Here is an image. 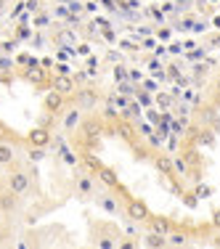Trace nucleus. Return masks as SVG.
Listing matches in <instances>:
<instances>
[{"label": "nucleus", "mask_w": 220, "mask_h": 249, "mask_svg": "<svg viewBox=\"0 0 220 249\" xmlns=\"http://www.w3.org/2000/svg\"><path fill=\"white\" fill-rule=\"evenodd\" d=\"M5 186L21 196V194H27L29 186H32V175H29L27 170H21V167H16V164H11L8 175H5Z\"/></svg>", "instance_id": "nucleus-1"}, {"label": "nucleus", "mask_w": 220, "mask_h": 249, "mask_svg": "<svg viewBox=\"0 0 220 249\" xmlns=\"http://www.w3.org/2000/svg\"><path fill=\"white\" fill-rule=\"evenodd\" d=\"M125 215H128L130 220L146 223L148 217H151V212H148L146 201H141V199H128V204H125Z\"/></svg>", "instance_id": "nucleus-2"}, {"label": "nucleus", "mask_w": 220, "mask_h": 249, "mask_svg": "<svg viewBox=\"0 0 220 249\" xmlns=\"http://www.w3.org/2000/svg\"><path fill=\"white\" fill-rule=\"evenodd\" d=\"M80 122H82V109H80V106H72V109L64 111V117H61V127L67 130V133H74V130L80 127Z\"/></svg>", "instance_id": "nucleus-3"}, {"label": "nucleus", "mask_w": 220, "mask_h": 249, "mask_svg": "<svg viewBox=\"0 0 220 249\" xmlns=\"http://www.w3.org/2000/svg\"><path fill=\"white\" fill-rule=\"evenodd\" d=\"M16 210H19V194L11 191V188H5V191L0 194V212H5V215H14Z\"/></svg>", "instance_id": "nucleus-4"}, {"label": "nucleus", "mask_w": 220, "mask_h": 249, "mask_svg": "<svg viewBox=\"0 0 220 249\" xmlns=\"http://www.w3.org/2000/svg\"><path fill=\"white\" fill-rule=\"evenodd\" d=\"M98 104V93L96 90H74V106H80L82 111L93 109Z\"/></svg>", "instance_id": "nucleus-5"}, {"label": "nucleus", "mask_w": 220, "mask_h": 249, "mask_svg": "<svg viewBox=\"0 0 220 249\" xmlns=\"http://www.w3.org/2000/svg\"><path fill=\"white\" fill-rule=\"evenodd\" d=\"M16 164V149L11 141H0V167H11Z\"/></svg>", "instance_id": "nucleus-6"}, {"label": "nucleus", "mask_w": 220, "mask_h": 249, "mask_svg": "<svg viewBox=\"0 0 220 249\" xmlns=\"http://www.w3.org/2000/svg\"><path fill=\"white\" fill-rule=\"evenodd\" d=\"M48 141H51V133H48V130H45V127H35L32 133H29V141H27V143H29V146H40V149H43Z\"/></svg>", "instance_id": "nucleus-7"}, {"label": "nucleus", "mask_w": 220, "mask_h": 249, "mask_svg": "<svg viewBox=\"0 0 220 249\" xmlns=\"http://www.w3.org/2000/svg\"><path fill=\"white\" fill-rule=\"evenodd\" d=\"M96 201H98V207H101V210H106L109 215H117V212L122 210V207H120V201H117V199H111L109 194H101V196H96Z\"/></svg>", "instance_id": "nucleus-8"}, {"label": "nucleus", "mask_w": 220, "mask_h": 249, "mask_svg": "<svg viewBox=\"0 0 220 249\" xmlns=\"http://www.w3.org/2000/svg\"><path fill=\"white\" fill-rule=\"evenodd\" d=\"M77 130L85 135V141H93V138L98 135V130H101V122H98V120H96V122H93V120H82Z\"/></svg>", "instance_id": "nucleus-9"}, {"label": "nucleus", "mask_w": 220, "mask_h": 249, "mask_svg": "<svg viewBox=\"0 0 220 249\" xmlns=\"http://www.w3.org/2000/svg\"><path fill=\"white\" fill-rule=\"evenodd\" d=\"M53 90H58L61 96H69V93H74V82H72V77H67V74L56 77V80H53Z\"/></svg>", "instance_id": "nucleus-10"}, {"label": "nucleus", "mask_w": 220, "mask_h": 249, "mask_svg": "<svg viewBox=\"0 0 220 249\" xmlns=\"http://www.w3.org/2000/svg\"><path fill=\"white\" fill-rule=\"evenodd\" d=\"M96 178H98L101 183H104L106 188H117V173H114L111 167H98Z\"/></svg>", "instance_id": "nucleus-11"}, {"label": "nucleus", "mask_w": 220, "mask_h": 249, "mask_svg": "<svg viewBox=\"0 0 220 249\" xmlns=\"http://www.w3.org/2000/svg\"><path fill=\"white\" fill-rule=\"evenodd\" d=\"M61 104H64V96L58 90H51L48 96H45V109L53 111V114H58V111H61Z\"/></svg>", "instance_id": "nucleus-12"}, {"label": "nucleus", "mask_w": 220, "mask_h": 249, "mask_svg": "<svg viewBox=\"0 0 220 249\" xmlns=\"http://www.w3.org/2000/svg\"><path fill=\"white\" fill-rule=\"evenodd\" d=\"M144 247H167V236L157 233V231H148L144 236Z\"/></svg>", "instance_id": "nucleus-13"}, {"label": "nucleus", "mask_w": 220, "mask_h": 249, "mask_svg": "<svg viewBox=\"0 0 220 249\" xmlns=\"http://www.w3.org/2000/svg\"><path fill=\"white\" fill-rule=\"evenodd\" d=\"M77 191L82 194V196H93V175H80L77 178Z\"/></svg>", "instance_id": "nucleus-14"}, {"label": "nucleus", "mask_w": 220, "mask_h": 249, "mask_svg": "<svg viewBox=\"0 0 220 249\" xmlns=\"http://www.w3.org/2000/svg\"><path fill=\"white\" fill-rule=\"evenodd\" d=\"M154 167L159 170V173H165V175H170L172 170H175V162H172L170 157H165V154H159L157 159H154Z\"/></svg>", "instance_id": "nucleus-15"}, {"label": "nucleus", "mask_w": 220, "mask_h": 249, "mask_svg": "<svg viewBox=\"0 0 220 249\" xmlns=\"http://www.w3.org/2000/svg\"><path fill=\"white\" fill-rule=\"evenodd\" d=\"M146 223H148V228H151V231H157V233H165V236L170 233V223L165 220V217H148Z\"/></svg>", "instance_id": "nucleus-16"}, {"label": "nucleus", "mask_w": 220, "mask_h": 249, "mask_svg": "<svg viewBox=\"0 0 220 249\" xmlns=\"http://www.w3.org/2000/svg\"><path fill=\"white\" fill-rule=\"evenodd\" d=\"M167 244L183 247V244H186V236H183V233H167Z\"/></svg>", "instance_id": "nucleus-17"}, {"label": "nucleus", "mask_w": 220, "mask_h": 249, "mask_svg": "<svg viewBox=\"0 0 220 249\" xmlns=\"http://www.w3.org/2000/svg\"><path fill=\"white\" fill-rule=\"evenodd\" d=\"M0 141H11V143H14V130H11V127H5V124L3 122H0Z\"/></svg>", "instance_id": "nucleus-18"}, {"label": "nucleus", "mask_w": 220, "mask_h": 249, "mask_svg": "<svg viewBox=\"0 0 220 249\" xmlns=\"http://www.w3.org/2000/svg\"><path fill=\"white\" fill-rule=\"evenodd\" d=\"M207 69H210L207 64H199V67H194V80H196V82H202V80L207 77Z\"/></svg>", "instance_id": "nucleus-19"}, {"label": "nucleus", "mask_w": 220, "mask_h": 249, "mask_svg": "<svg viewBox=\"0 0 220 249\" xmlns=\"http://www.w3.org/2000/svg\"><path fill=\"white\" fill-rule=\"evenodd\" d=\"M85 167H88V170H93V175H96L101 164H98V159H93V157H85Z\"/></svg>", "instance_id": "nucleus-20"}, {"label": "nucleus", "mask_w": 220, "mask_h": 249, "mask_svg": "<svg viewBox=\"0 0 220 249\" xmlns=\"http://www.w3.org/2000/svg\"><path fill=\"white\" fill-rule=\"evenodd\" d=\"M172 162H175V170H178V173H183V175L188 173V162H186V159H172Z\"/></svg>", "instance_id": "nucleus-21"}, {"label": "nucleus", "mask_w": 220, "mask_h": 249, "mask_svg": "<svg viewBox=\"0 0 220 249\" xmlns=\"http://www.w3.org/2000/svg\"><path fill=\"white\" fill-rule=\"evenodd\" d=\"M8 3H11V0H0V14H3L5 8H8Z\"/></svg>", "instance_id": "nucleus-22"}, {"label": "nucleus", "mask_w": 220, "mask_h": 249, "mask_svg": "<svg viewBox=\"0 0 220 249\" xmlns=\"http://www.w3.org/2000/svg\"><path fill=\"white\" fill-rule=\"evenodd\" d=\"M212 225H215V228H220V212L215 215V220H212Z\"/></svg>", "instance_id": "nucleus-23"}, {"label": "nucleus", "mask_w": 220, "mask_h": 249, "mask_svg": "<svg viewBox=\"0 0 220 249\" xmlns=\"http://www.w3.org/2000/svg\"><path fill=\"white\" fill-rule=\"evenodd\" d=\"M215 90L220 93V77H218V80H215Z\"/></svg>", "instance_id": "nucleus-24"}]
</instances>
